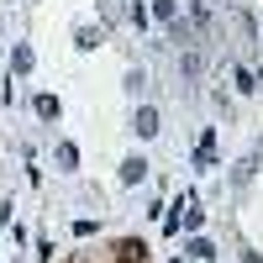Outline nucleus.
Wrapping results in <instances>:
<instances>
[{"label": "nucleus", "instance_id": "obj_1", "mask_svg": "<svg viewBox=\"0 0 263 263\" xmlns=\"http://www.w3.org/2000/svg\"><path fill=\"white\" fill-rule=\"evenodd\" d=\"M74 263H147V248L142 242H116L111 253H79Z\"/></svg>", "mask_w": 263, "mask_h": 263}, {"label": "nucleus", "instance_id": "obj_2", "mask_svg": "<svg viewBox=\"0 0 263 263\" xmlns=\"http://www.w3.org/2000/svg\"><path fill=\"white\" fill-rule=\"evenodd\" d=\"M132 132H137V137H153V132H158V116H153L147 105H142V111L132 116Z\"/></svg>", "mask_w": 263, "mask_h": 263}, {"label": "nucleus", "instance_id": "obj_3", "mask_svg": "<svg viewBox=\"0 0 263 263\" xmlns=\"http://www.w3.org/2000/svg\"><path fill=\"white\" fill-rule=\"evenodd\" d=\"M179 211H184V227H200V221H205V211H200V200H195V195H184Z\"/></svg>", "mask_w": 263, "mask_h": 263}, {"label": "nucleus", "instance_id": "obj_4", "mask_svg": "<svg viewBox=\"0 0 263 263\" xmlns=\"http://www.w3.org/2000/svg\"><path fill=\"white\" fill-rule=\"evenodd\" d=\"M142 174H147V163H142V158H126V163H121V179H126V184H137Z\"/></svg>", "mask_w": 263, "mask_h": 263}, {"label": "nucleus", "instance_id": "obj_5", "mask_svg": "<svg viewBox=\"0 0 263 263\" xmlns=\"http://www.w3.org/2000/svg\"><path fill=\"white\" fill-rule=\"evenodd\" d=\"M11 69H16V74H27V69H32V53H27V48H16V53H11Z\"/></svg>", "mask_w": 263, "mask_h": 263}, {"label": "nucleus", "instance_id": "obj_6", "mask_svg": "<svg viewBox=\"0 0 263 263\" xmlns=\"http://www.w3.org/2000/svg\"><path fill=\"white\" fill-rule=\"evenodd\" d=\"M37 116H48V121H53V116H58V100H53V95H42V100H37Z\"/></svg>", "mask_w": 263, "mask_h": 263}, {"label": "nucleus", "instance_id": "obj_7", "mask_svg": "<svg viewBox=\"0 0 263 263\" xmlns=\"http://www.w3.org/2000/svg\"><path fill=\"white\" fill-rule=\"evenodd\" d=\"M190 253H195V258H216V248L205 242V237H195V242H190Z\"/></svg>", "mask_w": 263, "mask_h": 263}, {"label": "nucleus", "instance_id": "obj_8", "mask_svg": "<svg viewBox=\"0 0 263 263\" xmlns=\"http://www.w3.org/2000/svg\"><path fill=\"white\" fill-rule=\"evenodd\" d=\"M242 263H263V258H258V253H248V258H242Z\"/></svg>", "mask_w": 263, "mask_h": 263}]
</instances>
